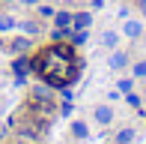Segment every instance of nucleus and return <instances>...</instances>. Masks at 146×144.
<instances>
[{"label": "nucleus", "instance_id": "obj_11", "mask_svg": "<svg viewBox=\"0 0 146 144\" xmlns=\"http://www.w3.org/2000/svg\"><path fill=\"white\" fill-rule=\"evenodd\" d=\"M12 27H15V21L9 15H0V30H12Z\"/></svg>", "mask_w": 146, "mask_h": 144}, {"label": "nucleus", "instance_id": "obj_10", "mask_svg": "<svg viewBox=\"0 0 146 144\" xmlns=\"http://www.w3.org/2000/svg\"><path fill=\"white\" fill-rule=\"evenodd\" d=\"M75 27H78V30H81V27H90V15H87V12L75 18Z\"/></svg>", "mask_w": 146, "mask_h": 144}, {"label": "nucleus", "instance_id": "obj_4", "mask_svg": "<svg viewBox=\"0 0 146 144\" xmlns=\"http://www.w3.org/2000/svg\"><path fill=\"white\" fill-rule=\"evenodd\" d=\"M72 132H75L78 138H87V135H90V132H87V123H84V120H75V123H72Z\"/></svg>", "mask_w": 146, "mask_h": 144}, {"label": "nucleus", "instance_id": "obj_5", "mask_svg": "<svg viewBox=\"0 0 146 144\" xmlns=\"http://www.w3.org/2000/svg\"><path fill=\"white\" fill-rule=\"evenodd\" d=\"M125 63H128V57H125V54H122V51H116V54H113V57H110V66H113V69H122V66H125Z\"/></svg>", "mask_w": 146, "mask_h": 144}, {"label": "nucleus", "instance_id": "obj_16", "mask_svg": "<svg viewBox=\"0 0 146 144\" xmlns=\"http://www.w3.org/2000/svg\"><path fill=\"white\" fill-rule=\"evenodd\" d=\"M21 3H36V0H21Z\"/></svg>", "mask_w": 146, "mask_h": 144}, {"label": "nucleus", "instance_id": "obj_15", "mask_svg": "<svg viewBox=\"0 0 146 144\" xmlns=\"http://www.w3.org/2000/svg\"><path fill=\"white\" fill-rule=\"evenodd\" d=\"M140 9H143V15H146V0H140Z\"/></svg>", "mask_w": 146, "mask_h": 144}, {"label": "nucleus", "instance_id": "obj_2", "mask_svg": "<svg viewBox=\"0 0 146 144\" xmlns=\"http://www.w3.org/2000/svg\"><path fill=\"white\" fill-rule=\"evenodd\" d=\"M30 66H33V63L27 60V57H18V60L12 63V69H15V75L21 78V81H24V75H27V69H30Z\"/></svg>", "mask_w": 146, "mask_h": 144}, {"label": "nucleus", "instance_id": "obj_9", "mask_svg": "<svg viewBox=\"0 0 146 144\" xmlns=\"http://www.w3.org/2000/svg\"><path fill=\"white\" fill-rule=\"evenodd\" d=\"M21 30L33 36V33H39V24H36V21H21Z\"/></svg>", "mask_w": 146, "mask_h": 144}, {"label": "nucleus", "instance_id": "obj_12", "mask_svg": "<svg viewBox=\"0 0 146 144\" xmlns=\"http://www.w3.org/2000/svg\"><path fill=\"white\" fill-rule=\"evenodd\" d=\"M102 42L108 45V48H113V45H116V33H104V36H102Z\"/></svg>", "mask_w": 146, "mask_h": 144}, {"label": "nucleus", "instance_id": "obj_3", "mask_svg": "<svg viewBox=\"0 0 146 144\" xmlns=\"http://www.w3.org/2000/svg\"><path fill=\"white\" fill-rule=\"evenodd\" d=\"M96 120H98V123H110V120H113V111H110L108 105L96 108Z\"/></svg>", "mask_w": 146, "mask_h": 144}, {"label": "nucleus", "instance_id": "obj_7", "mask_svg": "<svg viewBox=\"0 0 146 144\" xmlns=\"http://www.w3.org/2000/svg\"><path fill=\"white\" fill-rule=\"evenodd\" d=\"M72 24V15L69 12H57V27H69Z\"/></svg>", "mask_w": 146, "mask_h": 144}, {"label": "nucleus", "instance_id": "obj_1", "mask_svg": "<svg viewBox=\"0 0 146 144\" xmlns=\"http://www.w3.org/2000/svg\"><path fill=\"white\" fill-rule=\"evenodd\" d=\"M33 69H36L45 81L57 84V87H63V84H69V81L78 78L75 54H72L69 45H54V48L42 51V54L33 60Z\"/></svg>", "mask_w": 146, "mask_h": 144}, {"label": "nucleus", "instance_id": "obj_13", "mask_svg": "<svg viewBox=\"0 0 146 144\" xmlns=\"http://www.w3.org/2000/svg\"><path fill=\"white\" fill-rule=\"evenodd\" d=\"M116 141H119V144H128V141H131V132H128V129H122V132L116 135Z\"/></svg>", "mask_w": 146, "mask_h": 144}, {"label": "nucleus", "instance_id": "obj_6", "mask_svg": "<svg viewBox=\"0 0 146 144\" xmlns=\"http://www.w3.org/2000/svg\"><path fill=\"white\" fill-rule=\"evenodd\" d=\"M125 36H131V39L140 36V24L137 21H125Z\"/></svg>", "mask_w": 146, "mask_h": 144}, {"label": "nucleus", "instance_id": "obj_8", "mask_svg": "<svg viewBox=\"0 0 146 144\" xmlns=\"http://www.w3.org/2000/svg\"><path fill=\"white\" fill-rule=\"evenodd\" d=\"M27 48H30V39H21V36H18L15 42H12V51H27Z\"/></svg>", "mask_w": 146, "mask_h": 144}, {"label": "nucleus", "instance_id": "obj_17", "mask_svg": "<svg viewBox=\"0 0 146 144\" xmlns=\"http://www.w3.org/2000/svg\"><path fill=\"white\" fill-rule=\"evenodd\" d=\"M0 45H3V39H0Z\"/></svg>", "mask_w": 146, "mask_h": 144}, {"label": "nucleus", "instance_id": "obj_14", "mask_svg": "<svg viewBox=\"0 0 146 144\" xmlns=\"http://www.w3.org/2000/svg\"><path fill=\"white\" fill-rule=\"evenodd\" d=\"M134 72H137V75H146V60H143V63H137V69H134Z\"/></svg>", "mask_w": 146, "mask_h": 144}]
</instances>
